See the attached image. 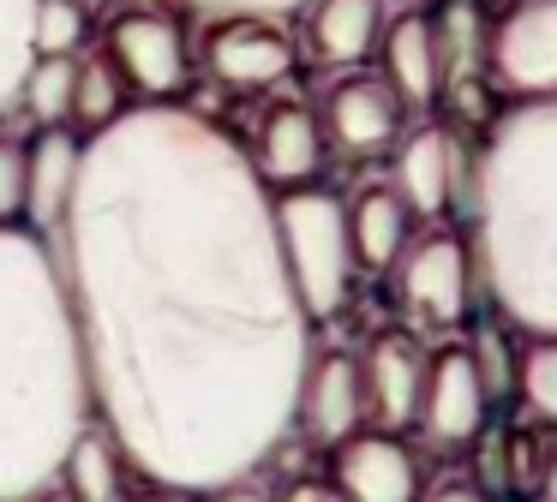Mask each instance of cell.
I'll use <instances>...</instances> for the list:
<instances>
[{
  "instance_id": "obj_33",
  "label": "cell",
  "mask_w": 557,
  "mask_h": 502,
  "mask_svg": "<svg viewBox=\"0 0 557 502\" xmlns=\"http://www.w3.org/2000/svg\"><path fill=\"white\" fill-rule=\"evenodd\" d=\"M30 502H73L66 490H42V497H30Z\"/></svg>"
},
{
  "instance_id": "obj_22",
  "label": "cell",
  "mask_w": 557,
  "mask_h": 502,
  "mask_svg": "<svg viewBox=\"0 0 557 502\" xmlns=\"http://www.w3.org/2000/svg\"><path fill=\"white\" fill-rule=\"evenodd\" d=\"M121 114H126V84H121V72H114V60L109 54L78 60L73 114H66V126H73L78 138H97V131H109Z\"/></svg>"
},
{
  "instance_id": "obj_26",
  "label": "cell",
  "mask_w": 557,
  "mask_h": 502,
  "mask_svg": "<svg viewBox=\"0 0 557 502\" xmlns=\"http://www.w3.org/2000/svg\"><path fill=\"white\" fill-rule=\"evenodd\" d=\"M516 389H521V406L545 425H557V335L552 341H528L521 353V371H516Z\"/></svg>"
},
{
  "instance_id": "obj_20",
  "label": "cell",
  "mask_w": 557,
  "mask_h": 502,
  "mask_svg": "<svg viewBox=\"0 0 557 502\" xmlns=\"http://www.w3.org/2000/svg\"><path fill=\"white\" fill-rule=\"evenodd\" d=\"M61 478H66V497L73 502H126V454H121V442H114L102 425H90L85 437L73 442Z\"/></svg>"
},
{
  "instance_id": "obj_34",
  "label": "cell",
  "mask_w": 557,
  "mask_h": 502,
  "mask_svg": "<svg viewBox=\"0 0 557 502\" xmlns=\"http://www.w3.org/2000/svg\"><path fill=\"white\" fill-rule=\"evenodd\" d=\"M133 12H162V0H133Z\"/></svg>"
},
{
  "instance_id": "obj_6",
  "label": "cell",
  "mask_w": 557,
  "mask_h": 502,
  "mask_svg": "<svg viewBox=\"0 0 557 502\" xmlns=\"http://www.w3.org/2000/svg\"><path fill=\"white\" fill-rule=\"evenodd\" d=\"M109 60L121 72L126 90H138L145 102H174L193 78V42H186V24L169 12H133L109 24Z\"/></svg>"
},
{
  "instance_id": "obj_2",
  "label": "cell",
  "mask_w": 557,
  "mask_h": 502,
  "mask_svg": "<svg viewBox=\"0 0 557 502\" xmlns=\"http://www.w3.org/2000/svg\"><path fill=\"white\" fill-rule=\"evenodd\" d=\"M90 425L97 394L61 258L37 227H0V502L54 490Z\"/></svg>"
},
{
  "instance_id": "obj_5",
  "label": "cell",
  "mask_w": 557,
  "mask_h": 502,
  "mask_svg": "<svg viewBox=\"0 0 557 502\" xmlns=\"http://www.w3.org/2000/svg\"><path fill=\"white\" fill-rule=\"evenodd\" d=\"M473 251L449 227H432L425 239H408L396 258V299L413 329H461L473 311Z\"/></svg>"
},
{
  "instance_id": "obj_25",
  "label": "cell",
  "mask_w": 557,
  "mask_h": 502,
  "mask_svg": "<svg viewBox=\"0 0 557 502\" xmlns=\"http://www.w3.org/2000/svg\"><path fill=\"white\" fill-rule=\"evenodd\" d=\"M30 42H37V54L78 60V48L90 42V12L78 0H37V12H30Z\"/></svg>"
},
{
  "instance_id": "obj_16",
  "label": "cell",
  "mask_w": 557,
  "mask_h": 502,
  "mask_svg": "<svg viewBox=\"0 0 557 502\" xmlns=\"http://www.w3.org/2000/svg\"><path fill=\"white\" fill-rule=\"evenodd\" d=\"M377 78L396 90V102L408 114L444 96V60H437V36H432V12H401L384 24V42H377Z\"/></svg>"
},
{
  "instance_id": "obj_17",
  "label": "cell",
  "mask_w": 557,
  "mask_h": 502,
  "mask_svg": "<svg viewBox=\"0 0 557 502\" xmlns=\"http://www.w3.org/2000/svg\"><path fill=\"white\" fill-rule=\"evenodd\" d=\"M78 167H85V138L73 126H42L25 143V227L54 239L66 203H73Z\"/></svg>"
},
{
  "instance_id": "obj_31",
  "label": "cell",
  "mask_w": 557,
  "mask_h": 502,
  "mask_svg": "<svg viewBox=\"0 0 557 502\" xmlns=\"http://www.w3.org/2000/svg\"><path fill=\"white\" fill-rule=\"evenodd\" d=\"M126 502H198V490H174V485H145L133 490Z\"/></svg>"
},
{
  "instance_id": "obj_8",
  "label": "cell",
  "mask_w": 557,
  "mask_h": 502,
  "mask_svg": "<svg viewBox=\"0 0 557 502\" xmlns=\"http://www.w3.org/2000/svg\"><path fill=\"white\" fill-rule=\"evenodd\" d=\"M492 418V382L485 365L473 359V347H437L425 365V389H420V418L425 442L437 449H468Z\"/></svg>"
},
{
  "instance_id": "obj_10",
  "label": "cell",
  "mask_w": 557,
  "mask_h": 502,
  "mask_svg": "<svg viewBox=\"0 0 557 502\" xmlns=\"http://www.w3.org/2000/svg\"><path fill=\"white\" fill-rule=\"evenodd\" d=\"M205 72L228 90H270L294 72V36L282 18H216L205 36Z\"/></svg>"
},
{
  "instance_id": "obj_7",
  "label": "cell",
  "mask_w": 557,
  "mask_h": 502,
  "mask_svg": "<svg viewBox=\"0 0 557 502\" xmlns=\"http://www.w3.org/2000/svg\"><path fill=\"white\" fill-rule=\"evenodd\" d=\"M485 72L516 102L557 96V0H516L485 30Z\"/></svg>"
},
{
  "instance_id": "obj_35",
  "label": "cell",
  "mask_w": 557,
  "mask_h": 502,
  "mask_svg": "<svg viewBox=\"0 0 557 502\" xmlns=\"http://www.w3.org/2000/svg\"><path fill=\"white\" fill-rule=\"evenodd\" d=\"M78 7H85V12H102V7H109V0H78Z\"/></svg>"
},
{
  "instance_id": "obj_4",
  "label": "cell",
  "mask_w": 557,
  "mask_h": 502,
  "mask_svg": "<svg viewBox=\"0 0 557 502\" xmlns=\"http://www.w3.org/2000/svg\"><path fill=\"white\" fill-rule=\"evenodd\" d=\"M276 246L282 263H288V281L300 293L306 317L324 323L348 305L354 293V234H348V203L336 198L330 186H294L276 191Z\"/></svg>"
},
{
  "instance_id": "obj_24",
  "label": "cell",
  "mask_w": 557,
  "mask_h": 502,
  "mask_svg": "<svg viewBox=\"0 0 557 502\" xmlns=\"http://www.w3.org/2000/svg\"><path fill=\"white\" fill-rule=\"evenodd\" d=\"M73 84H78V60H66V54H37V66H30V78H25L18 108H25L37 126H66V114H73Z\"/></svg>"
},
{
  "instance_id": "obj_12",
  "label": "cell",
  "mask_w": 557,
  "mask_h": 502,
  "mask_svg": "<svg viewBox=\"0 0 557 502\" xmlns=\"http://www.w3.org/2000/svg\"><path fill=\"white\" fill-rule=\"evenodd\" d=\"M330 155L324 138V120L300 102H276L252 131V167L270 191H294V186H312L318 167Z\"/></svg>"
},
{
  "instance_id": "obj_30",
  "label": "cell",
  "mask_w": 557,
  "mask_h": 502,
  "mask_svg": "<svg viewBox=\"0 0 557 502\" xmlns=\"http://www.w3.org/2000/svg\"><path fill=\"white\" fill-rule=\"evenodd\" d=\"M205 502H270L264 490L252 485V478H240V485H222V490H205Z\"/></svg>"
},
{
  "instance_id": "obj_32",
  "label": "cell",
  "mask_w": 557,
  "mask_h": 502,
  "mask_svg": "<svg viewBox=\"0 0 557 502\" xmlns=\"http://www.w3.org/2000/svg\"><path fill=\"white\" fill-rule=\"evenodd\" d=\"M533 502H557V449L545 454V466H540V490H533Z\"/></svg>"
},
{
  "instance_id": "obj_1",
  "label": "cell",
  "mask_w": 557,
  "mask_h": 502,
  "mask_svg": "<svg viewBox=\"0 0 557 502\" xmlns=\"http://www.w3.org/2000/svg\"><path fill=\"white\" fill-rule=\"evenodd\" d=\"M97 418L150 485L222 490L288 442L312 317L252 155L181 102L85 138L54 227Z\"/></svg>"
},
{
  "instance_id": "obj_29",
  "label": "cell",
  "mask_w": 557,
  "mask_h": 502,
  "mask_svg": "<svg viewBox=\"0 0 557 502\" xmlns=\"http://www.w3.org/2000/svg\"><path fill=\"white\" fill-rule=\"evenodd\" d=\"M420 502H485V490L468 485V478H449V485H437L432 497H420Z\"/></svg>"
},
{
  "instance_id": "obj_18",
  "label": "cell",
  "mask_w": 557,
  "mask_h": 502,
  "mask_svg": "<svg viewBox=\"0 0 557 502\" xmlns=\"http://www.w3.org/2000/svg\"><path fill=\"white\" fill-rule=\"evenodd\" d=\"M384 42V0H312L306 7V54L318 66H360Z\"/></svg>"
},
{
  "instance_id": "obj_3",
  "label": "cell",
  "mask_w": 557,
  "mask_h": 502,
  "mask_svg": "<svg viewBox=\"0 0 557 502\" xmlns=\"http://www.w3.org/2000/svg\"><path fill=\"white\" fill-rule=\"evenodd\" d=\"M468 251L497 317L557 335V96L492 120L468 167Z\"/></svg>"
},
{
  "instance_id": "obj_15",
  "label": "cell",
  "mask_w": 557,
  "mask_h": 502,
  "mask_svg": "<svg viewBox=\"0 0 557 502\" xmlns=\"http://www.w3.org/2000/svg\"><path fill=\"white\" fill-rule=\"evenodd\" d=\"M425 365H432V353H425L413 335H401V329L377 335V341L366 347V359H360L366 413H372L384 430H401V425H413V418H420Z\"/></svg>"
},
{
  "instance_id": "obj_23",
  "label": "cell",
  "mask_w": 557,
  "mask_h": 502,
  "mask_svg": "<svg viewBox=\"0 0 557 502\" xmlns=\"http://www.w3.org/2000/svg\"><path fill=\"white\" fill-rule=\"evenodd\" d=\"M30 12L37 0H0V126L25 96V78L37 66V42H30Z\"/></svg>"
},
{
  "instance_id": "obj_28",
  "label": "cell",
  "mask_w": 557,
  "mask_h": 502,
  "mask_svg": "<svg viewBox=\"0 0 557 502\" xmlns=\"http://www.w3.org/2000/svg\"><path fill=\"white\" fill-rule=\"evenodd\" d=\"M205 18H288V12H306L312 0H186Z\"/></svg>"
},
{
  "instance_id": "obj_19",
  "label": "cell",
  "mask_w": 557,
  "mask_h": 502,
  "mask_svg": "<svg viewBox=\"0 0 557 502\" xmlns=\"http://www.w3.org/2000/svg\"><path fill=\"white\" fill-rule=\"evenodd\" d=\"M348 234H354L360 269H396V258L413 239V210L389 186H366L360 198L348 203Z\"/></svg>"
},
{
  "instance_id": "obj_14",
  "label": "cell",
  "mask_w": 557,
  "mask_h": 502,
  "mask_svg": "<svg viewBox=\"0 0 557 502\" xmlns=\"http://www.w3.org/2000/svg\"><path fill=\"white\" fill-rule=\"evenodd\" d=\"M342 502H420V466L396 430H360L336 449Z\"/></svg>"
},
{
  "instance_id": "obj_13",
  "label": "cell",
  "mask_w": 557,
  "mask_h": 502,
  "mask_svg": "<svg viewBox=\"0 0 557 502\" xmlns=\"http://www.w3.org/2000/svg\"><path fill=\"white\" fill-rule=\"evenodd\" d=\"M294 425L306 430L312 442L324 449H342L348 437H360L366 425V377H360V359L354 353H312V371L300 382V413Z\"/></svg>"
},
{
  "instance_id": "obj_9",
  "label": "cell",
  "mask_w": 557,
  "mask_h": 502,
  "mask_svg": "<svg viewBox=\"0 0 557 502\" xmlns=\"http://www.w3.org/2000/svg\"><path fill=\"white\" fill-rule=\"evenodd\" d=\"M389 191H396L413 215H425V222L456 210L461 191H468V162H461V150H456V131L449 126L401 131L396 162H389Z\"/></svg>"
},
{
  "instance_id": "obj_11",
  "label": "cell",
  "mask_w": 557,
  "mask_h": 502,
  "mask_svg": "<svg viewBox=\"0 0 557 502\" xmlns=\"http://www.w3.org/2000/svg\"><path fill=\"white\" fill-rule=\"evenodd\" d=\"M324 138L336 143V150L348 155H384L401 143V120H408V108L396 102V90H389L377 72H348V78L330 84L324 96Z\"/></svg>"
},
{
  "instance_id": "obj_27",
  "label": "cell",
  "mask_w": 557,
  "mask_h": 502,
  "mask_svg": "<svg viewBox=\"0 0 557 502\" xmlns=\"http://www.w3.org/2000/svg\"><path fill=\"white\" fill-rule=\"evenodd\" d=\"M25 222V143L0 131V227Z\"/></svg>"
},
{
  "instance_id": "obj_21",
  "label": "cell",
  "mask_w": 557,
  "mask_h": 502,
  "mask_svg": "<svg viewBox=\"0 0 557 502\" xmlns=\"http://www.w3.org/2000/svg\"><path fill=\"white\" fill-rule=\"evenodd\" d=\"M432 36H437V60H444V84H473L485 66V18L473 0H444L432 12Z\"/></svg>"
}]
</instances>
